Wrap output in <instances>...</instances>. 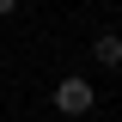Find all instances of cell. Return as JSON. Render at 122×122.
I'll return each mask as SVG.
<instances>
[{
	"instance_id": "2",
	"label": "cell",
	"mask_w": 122,
	"mask_h": 122,
	"mask_svg": "<svg viewBox=\"0 0 122 122\" xmlns=\"http://www.w3.org/2000/svg\"><path fill=\"white\" fill-rule=\"evenodd\" d=\"M92 61L104 73H122V30H98L92 37Z\"/></svg>"
},
{
	"instance_id": "3",
	"label": "cell",
	"mask_w": 122,
	"mask_h": 122,
	"mask_svg": "<svg viewBox=\"0 0 122 122\" xmlns=\"http://www.w3.org/2000/svg\"><path fill=\"white\" fill-rule=\"evenodd\" d=\"M18 6H25V0H0V18H12V12H18Z\"/></svg>"
},
{
	"instance_id": "1",
	"label": "cell",
	"mask_w": 122,
	"mask_h": 122,
	"mask_svg": "<svg viewBox=\"0 0 122 122\" xmlns=\"http://www.w3.org/2000/svg\"><path fill=\"white\" fill-rule=\"evenodd\" d=\"M49 104H55L61 116H92V110H98V86H92L86 73H61L55 92H49Z\"/></svg>"
}]
</instances>
